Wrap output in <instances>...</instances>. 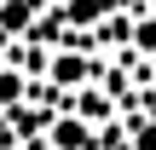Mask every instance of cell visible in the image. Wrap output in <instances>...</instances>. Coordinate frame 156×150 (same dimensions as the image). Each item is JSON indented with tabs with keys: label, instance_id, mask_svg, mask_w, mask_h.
<instances>
[]
</instances>
